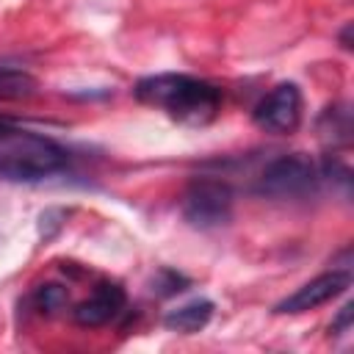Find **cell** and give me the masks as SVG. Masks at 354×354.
I'll list each match as a JSON object with an SVG mask.
<instances>
[{"instance_id": "13", "label": "cell", "mask_w": 354, "mask_h": 354, "mask_svg": "<svg viewBox=\"0 0 354 354\" xmlns=\"http://www.w3.org/2000/svg\"><path fill=\"white\" fill-rule=\"evenodd\" d=\"M351 315H354V304L348 301V304H343L340 313L335 315V321H332V335H346V332L351 329Z\"/></svg>"}, {"instance_id": "2", "label": "cell", "mask_w": 354, "mask_h": 354, "mask_svg": "<svg viewBox=\"0 0 354 354\" xmlns=\"http://www.w3.org/2000/svg\"><path fill=\"white\" fill-rule=\"evenodd\" d=\"M72 155L64 144L44 133H30L0 119V180L41 183L66 171Z\"/></svg>"}, {"instance_id": "3", "label": "cell", "mask_w": 354, "mask_h": 354, "mask_svg": "<svg viewBox=\"0 0 354 354\" xmlns=\"http://www.w3.org/2000/svg\"><path fill=\"white\" fill-rule=\"evenodd\" d=\"M321 183V169L310 155L285 152L263 166L254 191L268 199H304L315 194Z\"/></svg>"}, {"instance_id": "9", "label": "cell", "mask_w": 354, "mask_h": 354, "mask_svg": "<svg viewBox=\"0 0 354 354\" xmlns=\"http://www.w3.org/2000/svg\"><path fill=\"white\" fill-rule=\"evenodd\" d=\"M216 304L210 299H194L183 307H174L163 315V326L171 332H183V335H194L199 329L207 326V321L213 318Z\"/></svg>"}, {"instance_id": "10", "label": "cell", "mask_w": 354, "mask_h": 354, "mask_svg": "<svg viewBox=\"0 0 354 354\" xmlns=\"http://www.w3.org/2000/svg\"><path fill=\"white\" fill-rule=\"evenodd\" d=\"M39 88L36 77L17 66H0V100H28Z\"/></svg>"}, {"instance_id": "11", "label": "cell", "mask_w": 354, "mask_h": 354, "mask_svg": "<svg viewBox=\"0 0 354 354\" xmlns=\"http://www.w3.org/2000/svg\"><path fill=\"white\" fill-rule=\"evenodd\" d=\"M191 288V279L174 268H158L155 277L149 279V290L160 299H169V296H177V293H185Z\"/></svg>"}, {"instance_id": "6", "label": "cell", "mask_w": 354, "mask_h": 354, "mask_svg": "<svg viewBox=\"0 0 354 354\" xmlns=\"http://www.w3.org/2000/svg\"><path fill=\"white\" fill-rule=\"evenodd\" d=\"M348 285H351L348 268H332V271H326V274H321V277L304 282V285L296 288L290 296H285V299L274 307V313H279V315L310 313V310H315V307L332 301L335 296H340Z\"/></svg>"}, {"instance_id": "5", "label": "cell", "mask_w": 354, "mask_h": 354, "mask_svg": "<svg viewBox=\"0 0 354 354\" xmlns=\"http://www.w3.org/2000/svg\"><path fill=\"white\" fill-rule=\"evenodd\" d=\"M301 111H304L301 88L296 83H277L254 105L252 119L260 130L285 136V133H293L301 124Z\"/></svg>"}, {"instance_id": "12", "label": "cell", "mask_w": 354, "mask_h": 354, "mask_svg": "<svg viewBox=\"0 0 354 354\" xmlns=\"http://www.w3.org/2000/svg\"><path fill=\"white\" fill-rule=\"evenodd\" d=\"M33 304H36L39 313L53 315V313H58V310H64L69 304V290L64 285H58V282H44V285L36 288Z\"/></svg>"}, {"instance_id": "8", "label": "cell", "mask_w": 354, "mask_h": 354, "mask_svg": "<svg viewBox=\"0 0 354 354\" xmlns=\"http://www.w3.org/2000/svg\"><path fill=\"white\" fill-rule=\"evenodd\" d=\"M315 130L326 147H346L351 141V108H348V102L326 105L315 119Z\"/></svg>"}, {"instance_id": "1", "label": "cell", "mask_w": 354, "mask_h": 354, "mask_svg": "<svg viewBox=\"0 0 354 354\" xmlns=\"http://www.w3.org/2000/svg\"><path fill=\"white\" fill-rule=\"evenodd\" d=\"M133 97L188 127L210 124L221 111V88L210 80L183 72H160L141 77L133 86Z\"/></svg>"}, {"instance_id": "7", "label": "cell", "mask_w": 354, "mask_h": 354, "mask_svg": "<svg viewBox=\"0 0 354 354\" xmlns=\"http://www.w3.org/2000/svg\"><path fill=\"white\" fill-rule=\"evenodd\" d=\"M127 304V293L119 282H111V279H102L94 285L91 296L77 301L75 310H72V321L77 326H102L108 321H113Z\"/></svg>"}, {"instance_id": "4", "label": "cell", "mask_w": 354, "mask_h": 354, "mask_svg": "<svg viewBox=\"0 0 354 354\" xmlns=\"http://www.w3.org/2000/svg\"><path fill=\"white\" fill-rule=\"evenodd\" d=\"M235 191L221 177H194L183 194V218L194 230H218L230 224Z\"/></svg>"}, {"instance_id": "14", "label": "cell", "mask_w": 354, "mask_h": 354, "mask_svg": "<svg viewBox=\"0 0 354 354\" xmlns=\"http://www.w3.org/2000/svg\"><path fill=\"white\" fill-rule=\"evenodd\" d=\"M340 44H343V50H351V22L343 25V30H340Z\"/></svg>"}]
</instances>
